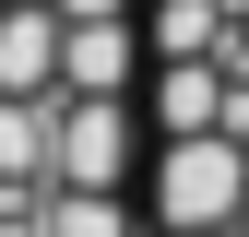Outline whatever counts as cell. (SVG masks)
<instances>
[{
	"label": "cell",
	"instance_id": "obj_1",
	"mask_svg": "<svg viewBox=\"0 0 249 237\" xmlns=\"http://www.w3.org/2000/svg\"><path fill=\"white\" fill-rule=\"evenodd\" d=\"M237 214H249L237 131H166L154 142V225H237Z\"/></svg>",
	"mask_w": 249,
	"mask_h": 237
},
{
	"label": "cell",
	"instance_id": "obj_2",
	"mask_svg": "<svg viewBox=\"0 0 249 237\" xmlns=\"http://www.w3.org/2000/svg\"><path fill=\"white\" fill-rule=\"evenodd\" d=\"M154 237H237V225H154Z\"/></svg>",
	"mask_w": 249,
	"mask_h": 237
}]
</instances>
